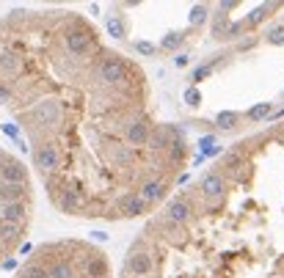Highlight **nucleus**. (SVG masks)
Wrapping results in <instances>:
<instances>
[{
  "mask_svg": "<svg viewBox=\"0 0 284 278\" xmlns=\"http://www.w3.org/2000/svg\"><path fill=\"white\" fill-rule=\"evenodd\" d=\"M0 132L66 218H149L191 162L144 69L69 9L0 14Z\"/></svg>",
  "mask_w": 284,
  "mask_h": 278,
  "instance_id": "nucleus-1",
  "label": "nucleus"
},
{
  "mask_svg": "<svg viewBox=\"0 0 284 278\" xmlns=\"http://www.w3.org/2000/svg\"><path fill=\"white\" fill-rule=\"evenodd\" d=\"M36 212L31 165L0 132V267L25 245Z\"/></svg>",
  "mask_w": 284,
  "mask_h": 278,
  "instance_id": "nucleus-2",
  "label": "nucleus"
},
{
  "mask_svg": "<svg viewBox=\"0 0 284 278\" xmlns=\"http://www.w3.org/2000/svg\"><path fill=\"white\" fill-rule=\"evenodd\" d=\"M11 278H116L111 256L99 245L64 237L33 248Z\"/></svg>",
  "mask_w": 284,
  "mask_h": 278,
  "instance_id": "nucleus-3",
  "label": "nucleus"
},
{
  "mask_svg": "<svg viewBox=\"0 0 284 278\" xmlns=\"http://www.w3.org/2000/svg\"><path fill=\"white\" fill-rule=\"evenodd\" d=\"M270 42H273V44H281L284 42V28H276V31H270Z\"/></svg>",
  "mask_w": 284,
  "mask_h": 278,
  "instance_id": "nucleus-4",
  "label": "nucleus"
},
{
  "mask_svg": "<svg viewBox=\"0 0 284 278\" xmlns=\"http://www.w3.org/2000/svg\"><path fill=\"white\" fill-rule=\"evenodd\" d=\"M265 113H270V105H260V107H254V110H251V119H262Z\"/></svg>",
  "mask_w": 284,
  "mask_h": 278,
  "instance_id": "nucleus-5",
  "label": "nucleus"
}]
</instances>
